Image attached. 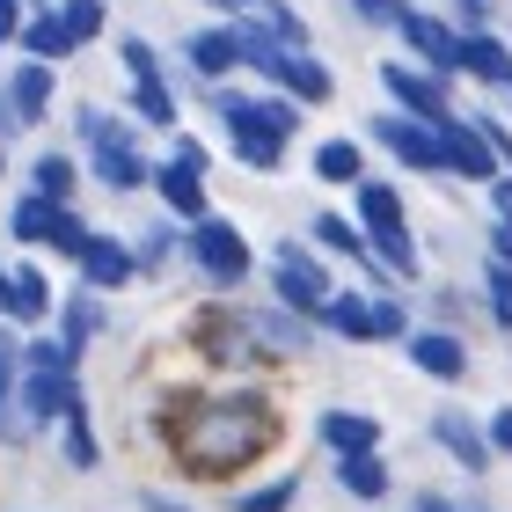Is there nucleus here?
Wrapping results in <instances>:
<instances>
[{
	"instance_id": "nucleus-12",
	"label": "nucleus",
	"mask_w": 512,
	"mask_h": 512,
	"mask_svg": "<svg viewBox=\"0 0 512 512\" xmlns=\"http://www.w3.org/2000/svg\"><path fill=\"white\" fill-rule=\"evenodd\" d=\"M439 147H447V176H469V183H498L505 176V154L491 147V132L476 118H439Z\"/></svg>"
},
{
	"instance_id": "nucleus-24",
	"label": "nucleus",
	"mask_w": 512,
	"mask_h": 512,
	"mask_svg": "<svg viewBox=\"0 0 512 512\" xmlns=\"http://www.w3.org/2000/svg\"><path fill=\"white\" fill-rule=\"evenodd\" d=\"M22 44H30V59H66L81 37L66 30V15H30L22 22Z\"/></svg>"
},
{
	"instance_id": "nucleus-11",
	"label": "nucleus",
	"mask_w": 512,
	"mask_h": 512,
	"mask_svg": "<svg viewBox=\"0 0 512 512\" xmlns=\"http://www.w3.org/2000/svg\"><path fill=\"white\" fill-rule=\"evenodd\" d=\"M8 227H15V242H52V249H66V256H81V242H88V227L66 213V198H44V191H30L8 213Z\"/></svg>"
},
{
	"instance_id": "nucleus-20",
	"label": "nucleus",
	"mask_w": 512,
	"mask_h": 512,
	"mask_svg": "<svg viewBox=\"0 0 512 512\" xmlns=\"http://www.w3.org/2000/svg\"><path fill=\"white\" fill-rule=\"evenodd\" d=\"M44 308H52V286H44V271H0V315L15 322H44Z\"/></svg>"
},
{
	"instance_id": "nucleus-22",
	"label": "nucleus",
	"mask_w": 512,
	"mask_h": 512,
	"mask_svg": "<svg viewBox=\"0 0 512 512\" xmlns=\"http://www.w3.org/2000/svg\"><path fill=\"white\" fill-rule=\"evenodd\" d=\"M183 52H191V66H198L205 81H227L242 66V30H198Z\"/></svg>"
},
{
	"instance_id": "nucleus-23",
	"label": "nucleus",
	"mask_w": 512,
	"mask_h": 512,
	"mask_svg": "<svg viewBox=\"0 0 512 512\" xmlns=\"http://www.w3.org/2000/svg\"><path fill=\"white\" fill-rule=\"evenodd\" d=\"M337 483L359 505H374V498H388V461L381 454H337Z\"/></svg>"
},
{
	"instance_id": "nucleus-39",
	"label": "nucleus",
	"mask_w": 512,
	"mask_h": 512,
	"mask_svg": "<svg viewBox=\"0 0 512 512\" xmlns=\"http://www.w3.org/2000/svg\"><path fill=\"white\" fill-rule=\"evenodd\" d=\"M491 256H505V264H512V220H498V227H491Z\"/></svg>"
},
{
	"instance_id": "nucleus-13",
	"label": "nucleus",
	"mask_w": 512,
	"mask_h": 512,
	"mask_svg": "<svg viewBox=\"0 0 512 512\" xmlns=\"http://www.w3.org/2000/svg\"><path fill=\"white\" fill-rule=\"evenodd\" d=\"M381 88L395 96V110H410V118H454V103H447V74H432V66H403V59H388L381 66Z\"/></svg>"
},
{
	"instance_id": "nucleus-42",
	"label": "nucleus",
	"mask_w": 512,
	"mask_h": 512,
	"mask_svg": "<svg viewBox=\"0 0 512 512\" xmlns=\"http://www.w3.org/2000/svg\"><path fill=\"white\" fill-rule=\"evenodd\" d=\"M483 15H491V0H461V22H469V30H483Z\"/></svg>"
},
{
	"instance_id": "nucleus-41",
	"label": "nucleus",
	"mask_w": 512,
	"mask_h": 512,
	"mask_svg": "<svg viewBox=\"0 0 512 512\" xmlns=\"http://www.w3.org/2000/svg\"><path fill=\"white\" fill-rule=\"evenodd\" d=\"M417 512H483V505H454V498H417Z\"/></svg>"
},
{
	"instance_id": "nucleus-26",
	"label": "nucleus",
	"mask_w": 512,
	"mask_h": 512,
	"mask_svg": "<svg viewBox=\"0 0 512 512\" xmlns=\"http://www.w3.org/2000/svg\"><path fill=\"white\" fill-rule=\"evenodd\" d=\"M132 110L147 125H176V96H169V81H161V66L154 74H132Z\"/></svg>"
},
{
	"instance_id": "nucleus-38",
	"label": "nucleus",
	"mask_w": 512,
	"mask_h": 512,
	"mask_svg": "<svg viewBox=\"0 0 512 512\" xmlns=\"http://www.w3.org/2000/svg\"><path fill=\"white\" fill-rule=\"evenodd\" d=\"M491 205H498V220H512V169L491 183Z\"/></svg>"
},
{
	"instance_id": "nucleus-37",
	"label": "nucleus",
	"mask_w": 512,
	"mask_h": 512,
	"mask_svg": "<svg viewBox=\"0 0 512 512\" xmlns=\"http://www.w3.org/2000/svg\"><path fill=\"white\" fill-rule=\"evenodd\" d=\"M483 432H491V447H498V454H512V403L491 410V425H483Z\"/></svg>"
},
{
	"instance_id": "nucleus-32",
	"label": "nucleus",
	"mask_w": 512,
	"mask_h": 512,
	"mask_svg": "<svg viewBox=\"0 0 512 512\" xmlns=\"http://www.w3.org/2000/svg\"><path fill=\"white\" fill-rule=\"evenodd\" d=\"M96 330H103V308H96V300H88V293H74V300H66V344H74V352H81V344L96 337Z\"/></svg>"
},
{
	"instance_id": "nucleus-15",
	"label": "nucleus",
	"mask_w": 512,
	"mask_h": 512,
	"mask_svg": "<svg viewBox=\"0 0 512 512\" xmlns=\"http://www.w3.org/2000/svg\"><path fill=\"white\" fill-rule=\"evenodd\" d=\"M432 439H439V447H447V461H461L469 476H483V469H491V454H498L491 432H476L461 410H439V417H432Z\"/></svg>"
},
{
	"instance_id": "nucleus-18",
	"label": "nucleus",
	"mask_w": 512,
	"mask_h": 512,
	"mask_svg": "<svg viewBox=\"0 0 512 512\" xmlns=\"http://www.w3.org/2000/svg\"><path fill=\"white\" fill-rule=\"evenodd\" d=\"M461 74L483 88H512V44L491 30H461Z\"/></svg>"
},
{
	"instance_id": "nucleus-8",
	"label": "nucleus",
	"mask_w": 512,
	"mask_h": 512,
	"mask_svg": "<svg viewBox=\"0 0 512 512\" xmlns=\"http://www.w3.org/2000/svg\"><path fill=\"white\" fill-rule=\"evenodd\" d=\"M183 249H191V264H198L205 278H213V286H242V278H249V264H256V256H249V242H242V227H235V220H213V213H205V220H191Z\"/></svg>"
},
{
	"instance_id": "nucleus-25",
	"label": "nucleus",
	"mask_w": 512,
	"mask_h": 512,
	"mask_svg": "<svg viewBox=\"0 0 512 512\" xmlns=\"http://www.w3.org/2000/svg\"><path fill=\"white\" fill-rule=\"evenodd\" d=\"M315 176H322V183H359V176H366L359 139H322V147H315Z\"/></svg>"
},
{
	"instance_id": "nucleus-29",
	"label": "nucleus",
	"mask_w": 512,
	"mask_h": 512,
	"mask_svg": "<svg viewBox=\"0 0 512 512\" xmlns=\"http://www.w3.org/2000/svg\"><path fill=\"white\" fill-rule=\"evenodd\" d=\"M15 374H22V359H15L8 330H0V432H8V439H22L15 432Z\"/></svg>"
},
{
	"instance_id": "nucleus-10",
	"label": "nucleus",
	"mask_w": 512,
	"mask_h": 512,
	"mask_svg": "<svg viewBox=\"0 0 512 512\" xmlns=\"http://www.w3.org/2000/svg\"><path fill=\"white\" fill-rule=\"evenodd\" d=\"M154 191L176 220H205V147L198 139H176V154L154 169Z\"/></svg>"
},
{
	"instance_id": "nucleus-5",
	"label": "nucleus",
	"mask_w": 512,
	"mask_h": 512,
	"mask_svg": "<svg viewBox=\"0 0 512 512\" xmlns=\"http://www.w3.org/2000/svg\"><path fill=\"white\" fill-rule=\"evenodd\" d=\"M322 330H337L344 344H388V337H410V315L403 300H374V293H330L322 308Z\"/></svg>"
},
{
	"instance_id": "nucleus-6",
	"label": "nucleus",
	"mask_w": 512,
	"mask_h": 512,
	"mask_svg": "<svg viewBox=\"0 0 512 512\" xmlns=\"http://www.w3.org/2000/svg\"><path fill=\"white\" fill-rule=\"evenodd\" d=\"M81 139H88V161H96V176L110 183V191H139V183H154V169L132 147V132L110 118V110H81Z\"/></svg>"
},
{
	"instance_id": "nucleus-34",
	"label": "nucleus",
	"mask_w": 512,
	"mask_h": 512,
	"mask_svg": "<svg viewBox=\"0 0 512 512\" xmlns=\"http://www.w3.org/2000/svg\"><path fill=\"white\" fill-rule=\"evenodd\" d=\"M59 15H66V30H74L81 44H88V37H103V0H66Z\"/></svg>"
},
{
	"instance_id": "nucleus-21",
	"label": "nucleus",
	"mask_w": 512,
	"mask_h": 512,
	"mask_svg": "<svg viewBox=\"0 0 512 512\" xmlns=\"http://www.w3.org/2000/svg\"><path fill=\"white\" fill-rule=\"evenodd\" d=\"M44 103H52V59L15 66V74H8V110H15L22 125H37V118H44Z\"/></svg>"
},
{
	"instance_id": "nucleus-44",
	"label": "nucleus",
	"mask_w": 512,
	"mask_h": 512,
	"mask_svg": "<svg viewBox=\"0 0 512 512\" xmlns=\"http://www.w3.org/2000/svg\"><path fill=\"white\" fill-rule=\"evenodd\" d=\"M235 8H271V0H235Z\"/></svg>"
},
{
	"instance_id": "nucleus-30",
	"label": "nucleus",
	"mask_w": 512,
	"mask_h": 512,
	"mask_svg": "<svg viewBox=\"0 0 512 512\" xmlns=\"http://www.w3.org/2000/svg\"><path fill=\"white\" fill-rule=\"evenodd\" d=\"M293 498H300V483L278 476V483H264V491H242L235 512H293Z\"/></svg>"
},
{
	"instance_id": "nucleus-28",
	"label": "nucleus",
	"mask_w": 512,
	"mask_h": 512,
	"mask_svg": "<svg viewBox=\"0 0 512 512\" xmlns=\"http://www.w3.org/2000/svg\"><path fill=\"white\" fill-rule=\"evenodd\" d=\"M483 300H491V322H498V330H512V264H505V256L483 264Z\"/></svg>"
},
{
	"instance_id": "nucleus-43",
	"label": "nucleus",
	"mask_w": 512,
	"mask_h": 512,
	"mask_svg": "<svg viewBox=\"0 0 512 512\" xmlns=\"http://www.w3.org/2000/svg\"><path fill=\"white\" fill-rule=\"evenodd\" d=\"M147 512H191V505H176V498H147Z\"/></svg>"
},
{
	"instance_id": "nucleus-1",
	"label": "nucleus",
	"mask_w": 512,
	"mask_h": 512,
	"mask_svg": "<svg viewBox=\"0 0 512 512\" xmlns=\"http://www.w3.org/2000/svg\"><path fill=\"white\" fill-rule=\"evenodd\" d=\"M271 432H278L271 403L249 395V388H235V395H205V403H191L169 439H176V461L191 476H242L249 461L271 447Z\"/></svg>"
},
{
	"instance_id": "nucleus-40",
	"label": "nucleus",
	"mask_w": 512,
	"mask_h": 512,
	"mask_svg": "<svg viewBox=\"0 0 512 512\" xmlns=\"http://www.w3.org/2000/svg\"><path fill=\"white\" fill-rule=\"evenodd\" d=\"M0 37H22V8L15 0H0Z\"/></svg>"
},
{
	"instance_id": "nucleus-27",
	"label": "nucleus",
	"mask_w": 512,
	"mask_h": 512,
	"mask_svg": "<svg viewBox=\"0 0 512 512\" xmlns=\"http://www.w3.org/2000/svg\"><path fill=\"white\" fill-rule=\"evenodd\" d=\"M315 242L337 249V256H359V264H374V249H366V227L337 220V213H315Z\"/></svg>"
},
{
	"instance_id": "nucleus-33",
	"label": "nucleus",
	"mask_w": 512,
	"mask_h": 512,
	"mask_svg": "<svg viewBox=\"0 0 512 512\" xmlns=\"http://www.w3.org/2000/svg\"><path fill=\"white\" fill-rule=\"evenodd\" d=\"M37 191H44V198H66V191H74V161H66V154H44V161H37Z\"/></svg>"
},
{
	"instance_id": "nucleus-16",
	"label": "nucleus",
	"mask_w": 512,
	"mask_h": 512,
	"mask_svg": "<svg viewBox=\"0 0 512 512\" xmlns=\"http://www.w3.org/2000/svg\"><path fill=\"white\" fill-rule=\"evenodd\" d=\"M315 439L330 454H381V417H366V410H322L315 417Z\"/></svg>"
},
{
	"instance_id": "nucleus-2",
	"label": "nucleus",
	"mask_w": 512,
	"mask_h": 512,
	"mask_svg": "<svg viewBox=\"0 0 512 512\" xmlns=\"http://www.w3.org/2000/svg\"><path fill=\"white\" fill-rule=\"evenodd\" d=\"M227 139H235V161L256 176H271L286 161V139L300 132V103L293 96H220Z\"/></svg>"
},
{
	"instance_id": "nucleus-19",
	"label": "nucleus",
	"mask_w": 512,
	"mask_h": 512,
	"mask_svg": "<svg viewBox=\"0 0 512 512\" xmlns=\"http://www.w3.org/2000/svg\"><path fill=\"white\" fill-rule=\"evenodd\" d=\"M74 264H81V278H88V286H103V293H110V286H125V278L139 271V256H132L118 235H88Z\"/></svg>"
},
{
	"instance_id": "nucleus-35",
	"label": "nucleus",
	"mask_w": 512,
	"mask_h": 512,
	"mask_svg": "<svg viewBox=\"0 0 512 512\" xmlns=\"http://www.w3.org/2000/svg\"><path fill=\"white\" fill-rule=\"evenodd\" d=\"M352 15H359V22H374V30H403L410 0H352Z\"/></svg>"
},
{
	"instance_id": "nucleus-3",
	"label": "nucleus",
	"mask_w": 512,
	"mask_h": 512,
	"mask_svg": "<svg viewBox=\"0 0 512 512\" xmlns=\"http://www.w3.org/2000/svg\"><path fill=\"white\" fill-rule=\"evenodd\" d=\"M81 403L88 395L74 381V344H30L22 352V425H52Z\"/></svg>"
},
{
	"instance_id": "nucleus-17",
	"label": "nucleus",
	"mask_w": 512,
	"mask_h": 512,
	"mask_svg": "<svg viewBox=\"0 0 512 512\" xmlns=\"http://www.w3.org/2000/svg\"><path fill=\"white\" fill-rule=\"evenodd\" d=\"M410 366L432 381H461L469 374V344H461L454 330H410Z\"/></svg>"
},
{
	"instance_id": "nucleus-9",
	"label": "nucleus",
	"mask_w": 512,
	"mask_h": 512,
	"mask_svg": "<svg viewBox=\"0 0 512 512\" xmlns=\"http://www.w3.org/2000/svg\"><path fill=\"white\" fill-rule=\"evenodd\" d=\"M374 139L403 161V169L417 176H447V147H439V125L432 118H410V110H388V118H374Z\"/></svg>"
},
{
	"instance_id": "nucleus-7",
	"label": "nucleus",
	"mask_w": 512,
	"mask_h": 512,
	"mask_svg": "<svg viewBox=\"0 0 512 512\" xmlns=\"http://www.w3.org/2000/svg\"><path fill=\"white\" fill-rule=\"evenodd\" d=\"M271 293L286 300L293 315L322 322V308H330V293H337V286H330V271H322L300 242H278V249H271Z\"/></svg>"
},
{
	"instance_id": "nucleus-14",
	"label": "nucleus",
	"mask_w": 512,
	"mask_h": 512,
	"mask_svg": "<svg viewBox=\"0 0 512 512\" xmlns=\"http://www.w3.org/2000/svg\"><path fill=\"white\" fill-rule=\"evenodd\" d=\"M403 44L432 66V74H461V30H454V22H439V15H425V8H410V15H403Z\"/></svg>"
},
{
	"instance_id": "nucleus-31",
	"label": "nucleus",
	"mask_w": 512,
	"mask_h": 512,
	"mask_svg": "<svg viewBox=\"0 0 512 512\" xmlns=\"http://www.w3.org/2000/svg\"><path fill=\"white\" fill-rule=\"evenodd\" d=\"M66 461L74 469H96V432H88V403L66 410Z\"/></svg>"
},
{
	"instance_id": "nucleus-4",
	"label": "nucleus",
	"mask_w": 512,
	"mask_h": 512,
	"mask_svg": "<svg viewBox=\"0 0 512 512\" xmlns=\"http://www.w3.org/2000/svg\"><path fill=\"white\" fill-rule=\"evenodd\" d=\"M359 227H366V249H374L395 278H417V242H410V213H403V191H395V183L359 176Z\"/></svg>"
},
{
	"instance_id": "nucleus-36",
	"label": "nucleus",
	"mask_w": 512,
	"mask_h": 512,
	"mask_svg": "<svg viewBox=\"0 0 512 512\" xmlns=\"http://www.w3.org/2000/svg\"><path fill=\"white\" fill-rule=\"evenodd\" d=\"M154 66H161L154 44H147V37H125V74H154Z\"/></svg>"
}]
</instances>
